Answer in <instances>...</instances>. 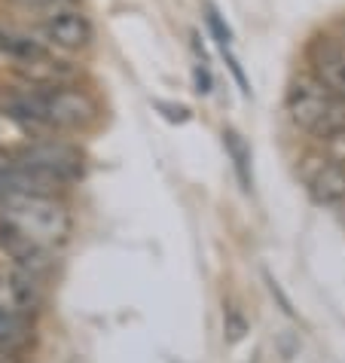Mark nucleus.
<instances>
[{
	"label": "nucleus",
	"mask_w": 345,
	"mask_h": 363,
	"mask_svg": "<svg viewBox=\"0 0 345 363\" xmlns=\"http://www.w3.org/2000/svg\"><path fill=\"white\" fill-rule=\"evenodd\" d=\"M0 226L18 232L40 247H62L70 235V214L55 196L9 193L0 199Z\"/></svg>",
	"instance_id": "nucleus-1"
},
{
	"label": "nucleus",
	"mask_w": 345,
	"mask_h": 363,
	"mask_svg": "<svg viewBox=\"0 0 345 363\" xmlns=\"http://www.w3.org/2000/svg\"><path fill=\"white\" fill-rule=\"evenodd\" d=\"M288 113L293 125L314 138H327L345 128V98H336L312 74L297 77L288 89Z\"/></svg>",
	"instance_id": "nucleus-2"
},
{
	"label": "nucleus",
	"mask_w": 345,
	"mask_h": 363,
	"mask_svg": "<svg viewBox=\"0 0 345 363\" xmlns=\"http://www.w3.org/2000/svg\"><path fill=\"white\" fill-rule=\"evenodd\" d=\"M37 31L49 46L65 49V52H77V49H86L92 43V22L80 9H65L58 16L43 18Z\"/></svg>",
	"instance_id": "nucleus-3"
},
{
	"label": "nucleus",
	"mask_w": 345,
	"mask_h": 363,
	"mask_svg": "<svg viewBox=\"0 0 345 363\" xmlns=\"http://www.w3.org/2000/svg\"><path fill=\"white\" fill-rule=\"evenodd\" d=\"M302 180H306L312 199L321 205H336L345 199V165L333 162L324 153L302 159Z\"/></svg>",
	"instance_id": "nucleus-4"
},
{
	"label": "nucleus",
	"mask_w": 345,
	"mask_h": 363,
	"mask_svg": "<svg viewBox=\"0 0 345 363\" xmlns=\"http://www.w3.org/2000/svg\"><path fill=\"white\" fill-rule=\"evenodd\" d=\"M309 70L336 98H345V49L333 37H314L309 43Z\"/></svg>",
	"instance_id": "nucleus-5"
},
{
	"label": "nucleus",
	"mask_w": 345,
	"mask_h": 363,
	"mask_svg": "<svg viewBox=\"0 0 345 363\" xmlns=\"http://www.w3.org/2000/svg\"><path fill=\"white\" fill-rule=\"evenodd\" d=\"M40 306V290L31 275L16 272V275H0V315L31 320Z\"/></svg>",
	"instance_id": "nucleus-6"
},
{
	"label": "nucleus",
	"mask_w": 345,
	"mask_h": 363,
	"mask_svg": "<svg viewBox=\"0 0 345 363\" xmlns=\"http://www.w3.org/2000/svg\"><path fill=\"white\" fill-rule=\"evenodd\" d=\"M0 250L18 266V272H25V275H31V278H40L53 269V250L34 245V241L22 238L18 232L6 229V226H0Z\"/></svg>",
	"instance_id": "nucleus-7"
},
{
	"label": "nucleus",
	"mask_w": 345,
	"mask_h": 363,
	"mask_svg": "<svg viewBox=\"0 0 345 363\" xmlns=\"http://www.w3.org/2000/svg\"><path fill=\"white\" fill-rule=\"evenodd\" d=\"M13 70L25 79L28 86H65V83H74L77 79V67L62 62V58H55L49 49L37 58H28V62L13 65Z\"/></svg>",
	"instance_id": "nucleus-8"
},
{
	"label": "nucleus",
	"mask_w": 345,
	"mask_h": 363,
	"mask_svg": "<svg viewBox=\"0 0 345 363\" xmlns=\"http://www.w3.org/2000/svg\"><path fill=\"white\" fill-rule=\"evenodd\" d=\"M37 138H43V135H37L34 128L22 123L18 116L0 110V150H22L25 144H31Z\"/></svg>",
	"instance_id": "nucleus-9"
},
{
	"label": "nucleus",
	"mask_w": 345,
	"mask_h": 363,
	"mask_svg": "<svg viewBox=\"0 0 345 363\" xmlns=\"http://www.w3.org/2000/svg\"><path fill=\"white\" fill-rule=\"evenodd\" d=\"M34 342V333H31V320H22V318H9V315H0V348L6 351H22Z\"/></svg>",
	"instance_id": "nucleus-10"
},
{
	"label": "nucleus",
	"mask_w": 345,
	"mask_h": 363,
	"mask_svg": "<svg viewBox=\"0 0 345 363\" xmlns=\"http://www.w3.org/2000/svg\"><path fill=\"white\" fill-rule=\"evenodd\" d=\"M13 9H18V13H28V16H37L40 22L49 16H58L65 13V9H77L80 0H6Z\"/></svg>",
	"instance_id": "nucleus-11"
},
{
	"label": "nucleus",
	"mask_w": 345,
	"mask_h": 363,
	"mask_svg": "<svg viewBox=\"0 0 345 363\" xmlns=\"http://www.w3.org/2000/svg\"><path fill=\"white\" fill-rule=\"evenodd\" d=\"M223 144H226V153L232 156V165H236L241 184L245 189H251V177H248V162H251V153L245 147V140H241L236 132H223Z\"/></svg>",
	"instance_id": "nucleus-12"
},
{
	"label": "nucleus",
	"mask_w": 345,
	"mask_h": 363,
	"mask_svg": "<svg viewBox=\"0 0 345 363\" xmlns=\"http://www.w3.org/2000/svg\"><path fill=\"white\" fill-rule=\"evenodd\" d=\"M18 193V156L16 150H0V199Z\"/></svg>",
	"instance_id": "nucleus-13"
},
{
	"label": "nucleus",
	"mask_w": 345,
	"mask_h": 363,
	"mask_svg": "<svg viewBox=\"0 0 345 363\" xmlns=\"http://www.w3.org/2000/svg\"><path fill=\"white\" fill-rule=\"evenodd\" d=\"M205 22H208V31L214 34V40L223 46V49H229V40H232V31H229V25L220 18L217 13V6L214 4H205Z\"/></svg>",
	"instance_id": "nucleus-14"
},
{
	"label": "nucleus",
	"mask_w": 345,
	"mask_h": 363,
	"mask_svg": "<svg viewBox=\"0 0 345 363\" xmlns=\"http://www.w3.org/2000/svg\"><path fill=\"white\" fill-rule=\"evenodd\" d=\"M318 140H321V153L324 156L333 159V162H339V165H345V128L342 132L327 135V138H318Z\"/></svg>",
	"instance_id": "nucleus-15"
},
{
	"label": "nucleus",
	"mask_w": 345,
	"mask_h": 363,
	"mask_svg": "<svg viewBox=\"0 0 345 363\" xmlns=\"http://www.w3.org/2000/svg\"><path fill=\"white\" fill-rule=\"evenodd\" d=\"M192 79H196V92L199 95H208L211 92V74L205 65H199L196 70H192Z\"/></svg>",
	"instance_id": "nucleus-16"
},
{
	"label": "nucleus",
	"mask_w": 345,
	"mask_h": 363,
	"mask_svg": "<svg viewBox=\"0 0 345 363\" xmlns=\"http://www.w3.org/2000/svg\"><path fill=\"white\" fill-rule=\"evenodd\" d=\"M156 107H159L168 119H175V123H184V119L190 116V110H187V107H175V104H165V101H156Z\"/></svg>",
	"instance_id": "nucleus-17"
},
{
	"label": "nucleus",
	"mask_w": 345,
	"mask_h": 363,
	"mask_svg": "<svg viewBox=\"0 0 345 363\" xmlns=\"http://www.w3.org/2000/svg\"><path fill=\"white\" fill-rule=\"evenodd\" d=\"M223 55H226V65H229V70H232V77L239 79V86H241V92L245 95H251V86H248V79H245V74H241V67H239V62L229 55V49H223Z\"/></svg>",
	"instance_id": "nucleus-18"
},
{
	"label": "nucleus",
	"mask_w": 345,
	"mask_h": 363,
	"mask_svg": "<svg viewBox=\"0 0 345 363\" xmlns=\"http://www.w3.org/2000/svg\"><path fill=\"white\" fill-rule=\"evenodd\" d=\"M0 363H22V354H18V351L0 348Z\"/></svg>",
	"instance_id": "nucleus-19"
},
{
	"label": "nucleus",
	"mask_w": 345,
	"mask_h": 363,
	"mask_svg": "<svg viewBox=\"0 0 345 363\" xmlns=\"http://www.w3.org/2000/svg\"><path fill=\"white\" fill-rule=\"evenodd\" d=\"M6 46H9V31L0 28V58H6Z\"/></svg>",
	"instance_id": "nucleus-20"
},
{
	"label": "nucleus",
	"mask_w": 345,
	"mask_h": 363,
	"mask_svg": "<svg viewBox=\"0 0 345 363\" xmlns=\"http://www.w3.org/2000/svg\"><path fill=\"white\" fill-rule=\"evenodd\" d=\"M342 34H345V22H342Z\"/></svg>",
	"instance_id": "nucleus-21"
}]
</instances>
